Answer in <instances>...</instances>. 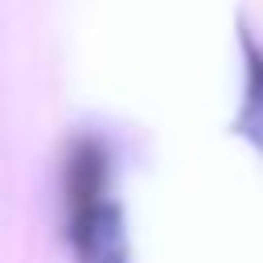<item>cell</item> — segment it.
I'll use <instances>...</instances> for the list:
<instances>
[{"label":"cell","instance_id":"cell-1","mask_svg":"<svg viewBox=\"0 0 263 263\" xmlns=\"http://www.w3.org/2000/svg\"><path fill=\"white\" fill-rule=\"evenodd\" d=\"M62 230L74 263H132L111 152L95 136L74 140L62 160Z\"/></svg>","mask_w":263,"mask_h":263},{"label":"cell","instance_id":"cell-2","mask_svg":"<svg viewBox=\"0 0 263 263\" xmlns=\"http://www.w3.org/2000/svg\"><path fill=\"white\" fill-rule=\"evenodd\" d=\"M238 58H242V99L230 119V136H238L247 148L263 156V41L251 33L247 21H238Z\"/></svg>","mask_w":263,"mask_h":263}]
</instances>
